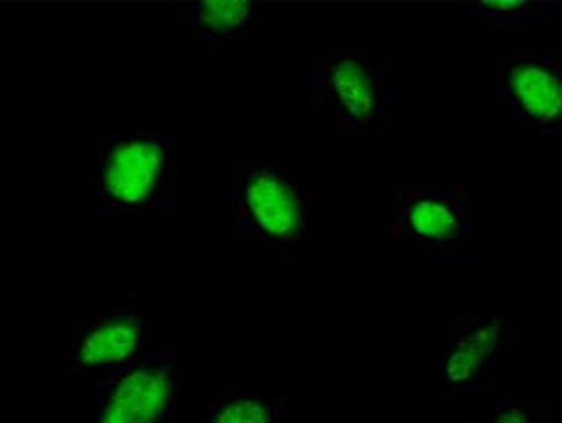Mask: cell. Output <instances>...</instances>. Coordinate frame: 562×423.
<instances>
[{
    "label": "cell",
    "instance_id": "4",
    "mask_svg": "<svg viewBox=\"0 0 562 423\" xmlns=\"http://www.w3.org/2000/svg\"><path fill=\"white\" fill-rule=\"evenodd\" d=\"M384 231L415 250L416 261L435 268L473 261V199L463 182L394 184Z\"/></svg>",
    "mask_w": 562,
    "mask_h": 423
},
{
    "label": "cell",
    "instance_id": "9",
    "mask_svg": "<svg viewBox=\"0 0 562 423\" xmlns=\"http://www.w3.org/2000/svg\"><path fill=\"white\" fill-rule=\"evenodd\" d=\"M261 12L251 0H198L177 7V23L212 57H224L259 28Z\"/></svg>",
    "mask_w": 562,
    "mask_h": 423
},
{
    "label": "cell",
    "instance_id": "6",
    "mask_svg": "<svg viewBox=\"0 0 562 423\" xmlns=\"http://www.w3.org/2000/svg\"><path fill=\"white\" fill-rule=\"evenodd\" d=\"M516 315L445 317L442 321V393L448 401L497 396L501 359L519 345Z\"/></svg>",
    "mask_w": 562,
    "mask_h": 423
},
{
    "label": "cell",
    "instance_id": "8",
    "mask_svg": "<svg viewBox=\"0 0 562 423\" xmlns=\"http://www.w3.org/2000/svg\"><path fill=\"white\" fill-rule=\"evenodd\" d=\"M154 317L143 304H122L79 317L70 327V367L100 379L128 366L153 345Z\"/></svg>",
    "mask_w": 562,
    "mask_h": 423
},
{
    "label": "cell",
    "instance_id": "5",
    "mask_svg": "<svg viewBox=\"0 0 562 423\" xmlns=\"http://www.w3.org/2000/svg\"><path fill=\"white\" fill-rule=\"evenodd\" d=\"M184 388L179 343H153L128 366L100 379L89 423H175Z\"/></svg>",
    "mask_w": 562,
    "mask_h": 423
},
{
    "label": "cell",
    "instance_id": "7",
    "mask_svg": "<svg viewBox=\"0 0 562 423\" xmlns=\"http://www.w3.org/2000/svg\"><path fill=\"white\" fill-rule=\"evenodd\" d=\"M561 55L550 47L503 49L493 58L492 94L497 110L530 134L555 137L562 118Z\"/></svg>",
    "mask_w": 562,
    "mask_h": 423
},
{
    "label": "cell",
    "instance_id": "11",
    "mask_svg": "<svg viewBox=\"0 0 562 423\" xmlns=\"http://www.w3.org/2000/svg\"><path fill=\"white\" fill-rule=\"evenodd\" d=\"M288 404L272 391H225L203 398V423H285Z\"/></svg>",
    "mask_w": 562,
    "mask_h": 423
},
{
    "label": "cell",
    "instance_id": "3",
    "mask_svg": "<svg viewBox=\"0 0 562 423\" xmlns=\"http://www.w3.org/2000/svg\"><path fill=\"white\" fill-rule=\"evenodd\" d=\"M310 103L333 115L338 134L386 135L394 123L392 58L364 47L312 49Z\"/></svg>",
    "mask_w": 562,
    "mask_h": 423
},
{
    "label": "cell",
    "instance_id": "2",
    "mask_svg": "<svg viewBox=\"0 0 562 423\" xmlns=\"http://www.w3.org/2000/svg\"><path fill=\"white\" fill-rule=\"evenodd\" d=\"M182 190L179 135L148 129L100 135V214H177Z\"/></svg>",
    "mask_w": 562,
    "mask_h": 423
},
{
    "label": "cell",
    "instance_id": "10",
    "mask_svg": "<svg viewBox=\"0 0 562 423\" xmlns=\"http://www.w3.org/2000/svg\"><path fill=\"white\" fill-rule=\"evenodd\" d=\"M467 31L480 28H516L538 31L553 25L550 0H476L461 10Z\"/></svg>",
    "mask_w": 562,
    "mask_h": 423
},
{
    "label": "cell",
    "instance_id": "1",
    "mask_svg": "<svg viewBox=\"0 0 562 423\" xmlns=\"http://www.w3.org/2000/svg\"><path fill=\"white\" fill-rule=\"evenodd\" d=\"M231 238L267 245L285 266L306 263L314 193L278 156L231 165Z\"/></svg>",
    "mask_w": 562,
    "mask_h": 423
},
{
    "label": "cell",
    "instance_id": "12",
    "mask_svg": "<svg viewBox=\"0 0 562 423\" xmlns=\"http://www.w3.org/2000/svg\"><path fill=\"white\" fill-rule=\"evenodd\" d=\"M469 423H553L550 398L537 393L493 396L487 411Z\"/></svg>",
    "mask_w": 562,
    "mask_h": 423
}]
</instances>
